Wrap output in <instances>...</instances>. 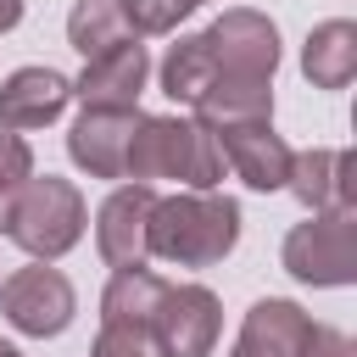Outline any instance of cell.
Segmentation results:
<instances>
[{"label":"cell","mask_w":357,"mask_h":357,"mask_svg":"<svg viewBox=\"0 0 357 357\" xmlns=\"http://www.w3.org/2000/svg\"><path fill=\"white\" fill-rule=\"evenodd\" d=\"M201 33H206V50H212L223 78H273V67H279V28L262 11L234 6V11H223Z\"/></svg>","instance_id":"6"},{"label":"cell","mask_w":357,"mask_h":357,"mask_svg":"<svg viewBox=\"0 0 357 357\" xmlns=\"http://www.w3.org/2000/svg\"><path fill=\"white\" fill-rule=\"evenodd\" d=\"M123 178L151 184V178H178L190 190H218L223 184V151L195 117H139L128 139Z\"/></svg>","instance_id":"2"},{"label":"cell","mask_w":357,"mask_h":357,"mask_svg":"<svg viewBox=\"0 0 357 357\" xmlns=\"http://www.w3.org/2000/svg\"><path fill=\"white\" fill-rule=\"evenodd\" d=\"M145 78H151V56H145L139 39H128V45H117V50L84 61L73 95H78L84 112H139Z\"/></svg>","instance_id":"10"},{"label":"cell","mask_w":357,"mask_h":357,"mask_svg":"<svg viewBox=\"0 0 357 357\" xmlns=\"http://www.w3.org/2000/svg\"><path fill=\"white\" fill-rule=\"evenodd\" d=\"M184 6H190V11H195V6H201V0H184Z\"/></svg>","instance_id":"26"},{"label":"cell","mask_w":357,"mask_h":357,"mask_svg":"<svg viewBox=\"0 0 357 357\" xmlns=\"http://www.w3.org/2000/svg\"><path fill=\"white\" fill-rule=\"evenodd\" d=\"M218 329H223V307H218V296L206 284H167L162 290L151 335L162 340L167 357H212Z\"/></svg>","instance_id":"7"},{"label":"cell","mask_w":357,"mask_h":357,"mask_svg":"<svg viewBox=\"0 0 357 357\" xmlns=\"http://www.w3.org/2000/svg\"><path fill=\"white\" fill-rule=\"evenodd\" d=\"M279 262L290 279L318 284V290L351 284L357 279V212H312L307 223L284 234Z\"/></svg>","instance_id":"4"},{"label":"cell","mask_w":357,"mask_h":357,"mask_svg":"<svg viewBox=\"0 0 357 357\" xmlns=\"http://www.w3.org/2000/svg\"><path fill=\"white\" fill-rule=\"evenodd\" d=\"M84 195H78V184L73 178H56V173H45V178H28L22 190H17V206H11V240L33 257V262H56V257H67L78 240H84Z\"/></svg>","instance_id":"3"},{"label":"cell","mask_w":357,"mask_h":357,"mask_svg":"<svg viewBox=\"0 0 357 357\" xmlns=\"http://www.w3.org/2000/svg\"><path fill=\"white\" fill-rule=\"evenodd\" d=\"M22 22V0H0V33H11Z\"/></svg>","instance_id":"23"},{"label":"cell","mask_w":357,"mask_h":357,"mask_svg":"<svg viewBox=\"0 0 357 357\" xmlns=\"http://www.w3.org/2000/svg\"><path fill=\"white\" fill-rule=\"evenodd\" d=\"M67 100H73V84L56 67H17L0 84V128H11V134L45 128L67 112Z\"/></svg>","instance_id":"13"},{"label":"cell","mask_w":357,"mask_h":357,"mask_svg":"<svg viewBox=\"0 0 357 357\" xmlns=\"http://www.w3.org/2000/svg\"><path fill=\"white\" fill-rule=\"evenodd\" d=\"M0 357H22V351H17V346H11V340H0Z\"/></svg>","instance_id":"25"},{"label":"cell","mask_w":357,"mask_h":357,"mask_svg":"<svg viewBox=\"0 0 357 357\" xmlns=\"http://www.w3.org/2000/svg\"><path fill=\"white\" fill-rule=\"evenodd\" d=\"M151 206H156V190L151 184H123L100 201L95 212V245L100 257L117 268H145L151 251H145V229H151Z\"/></svg>","instance_id":"11"},{"label":"cell","mask_w":357,"mask_h":357,"mask_svg":"<svg viewBox=\"0 0 357 357\" xmlns=\"http://www.w3.org/2000/svg\"><path fill=\"white\" fill-rule=\"evenodd\" d=\"M234 240H240V201L218 190H178V195H156L151 206L145 251L173 268H212L234 251Z\"/></svg>","instance_id":"1"},{"label":"cell","mask_w":357,"mask_h":357,"mask_svg":"<svg viewBox=\"0 0 357 357\" xmlns=\"http://www.w3.org/2000/svg\"><path fill=\"white\" fill-rule=\"evenodd\" d=\"M162 290H167L162 273H151V268H117L112 284H106V296H100V324H139V329H151V318L162 307Z\"/></svg>","instance_id":"18"},{"label":"cell","mask_w":357,"mask_h":357,"mask_svg":"<svg viewBox=\"0 0 357 357\" xmlns=\"http://www.w3.org/2000/svg\"><path fill=\"white\" fill-rule=\"evenodd\" d=\"M273 117V78H212V89L195 100V123L229 128V123H268Z\"/></svg>","instance_id":"16"},{"label":"cell","mask_w":357,"mask_h":357,"mask_svg":"<svg viewBox=\"0 0 357 357\" xmlns=\"http://www.w3.org/2000/svg\"><path fill=\"white\" fill-rule=\"evenodd\" d=\"M134 33H128V22H123V6L117 0H78L73 6V17H67V45L84 56V61H95V56H106V50H117V45H128Z\"/></svg>","instance_id":"19"},{"label":"cell","mask_w":357,"mask_h":357,"mask_svg":"<svg viewBox=\"0 0 357 357\" xmlns=\"http://www.w3.org/2000/svg\"><path fill=\"white\" fill-rule=\"evenodd\" d=\"M28 178H33V151H28V139L11 134V128H0V190H22Z\"/></svg>","instance_id":"22"},{"label":"cell","mask_w":357,"mask_h":357,"mask_svg":"<svg viewBox=\"0 0 357 357\" xmlns=\"http://www.w3.org/2000/svg\"><path fill=\"white\" fill-rule=\"evenodd\" d=\"M301 73L312 89H346L357 78V22H346V17L318 22L301 45Z\"/></svg>","instance_id":"15"},{"label":"cell","mask_w":357,"mask_h":357,"mask_svg":"<svg viewBox=\"0 0 357 357\" xmlns=\"http://www.w3.org/2000/svg\"><path fill=\"white\" fill-rule=\"evenodd\" d=\"M212 139H218V151H223V167H229L245 190H262V195L284 190L296 151L273 134V123H229V128H212Z\"/></svg>","instance_id":"9"},{"label":"cell","mask_w":357,"mask_h":357,"mask_svg":"<svg viewBox=\"0 0 357 357\" xmlns=\"http://www.w3.org/2000/svg\"><path fill=\"white\" fill-rule=\"evenodd\" d=\"M134 123H139V112H78V123L67 128V156L89 178H123Z\"/></svg>","instance_id":"14"},{"label":"cell","mask_w":357,"mask_h":357,"mask_svg":"<svg viewBox=\"0 0 357 357\" xmlns=\"http://www.w3.org/2000/svg\"><path fill=\"white\" fill-rule=\"evenodd\" d=\"M11 206H17V190H0V234L11 229Z\"/></svg>","instance_id":"24"},{"label":"cell","mask_w":357,"mask_h":357,"mask_svg":"<svg viewBox=\"0 0 357 357\" xmlns=\"http://www.w3.org/2000/svg\"><path fill=\"white\" fill-rule=\"evenodd\" d=\"M117 6H123V22H128L134 39H139V33H173V28L190 17L184 0H117Z\"/></svg>","instance_id":"20"},{"label":"cell","mask_w":357,"mask_h":357,"mask_svg":"<svg viewBox=\"0 0 357 357\" xmlns=\"http://www.w3.org/2000/svg\"><path fill=\"white\" fill-rule=\"evenodd\" d=\"M0 312H6V324H11L17 335L50 340V335H61V329L73 324L78 296H73V284H67L61 268L33 262V268H17V273L0 284Z\"/></svg>","instance_id":"5"},{"label":"cell","mask_w":357,"mask_h":357,"mask_svg":"<svg viewBox=\"0 0 357 357\" xmlns=\"http://www.w3.org/2000/svg\"><path fill=\"white\" fill-rule=\"evenodd\" d=\"M89 357H167V351H162V340H156L151 329H139V324H100Z\"/></svg>","instance_id":"21"},{"label":"cell","mask_w":357,"mask_h":357,"mask_svg":"<svg viewBox=\"0 0 357 357\" xmlns=\"http://www.w3.org/2000/svg\"><path fill=\"white\" fill-rule=\"evenodd\" d=\"M156 78H162V95H167V100L195 106V100L212 89V78H218V61H212V50H206V33H184L178 45H167Z\"/></svg>","instance_id":"17"},{"label":"cell","mask_w":357,"mask_h":357,"mask_svg":"<svg viewBox=\"0 0 357 357\" xmlns=\"http://www.w3.org/2000/svg\"><path fill=\"white\" fill-rule=\"evenodd\" d=\"M318 329H324V324H312L296 301H284V296H262V301L245 312L240 340H234L229 357H312Z\"/></svg>","instance_id":"12"},{"label":"cell","mask_w":357,"mask_h":357,"mask_svg":"<svg viewBox=\"0 0 357 357\" xmlns=\"http://www.w3.org/2000/svg\"><path fill=\"white\" fill-rule=\"evenodd\" d=\"M284 190L307 212H357V156L346 145H312L290 156Z\"/></svg>","instance_id":"8"}]
</instances>
